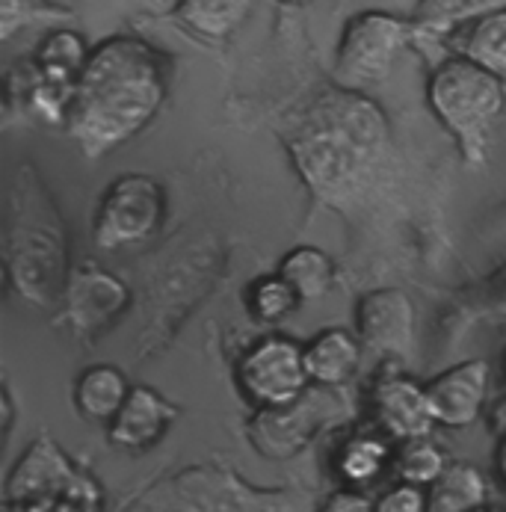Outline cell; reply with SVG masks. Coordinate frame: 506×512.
<instances>
[{"mask_svg":"<svg viewBox=\"0 0 506 512\" xmlns=\"http://www.w3.org/2000/svg\"><path fill=\"white\" fill-rule=\"evenodd\" d=\"M433 403L435 424L450 430L471 427L489 397V365L483 359H471L462 365L447 367L427 385Z\"/></svg>","mask_w":506,"mask_h":512,"instance_id":"30bf717a","label":"cell"},{"mask_svg":"<svg viewBox=\"0 0 506 512\" xmlns=\"http://www.w3.org/2000/svg\"><path fill=\"white\" fill-rule=\"evenodd\" d=\"M166 220V193L151 175H122L104 193L92 220V240L98 249L137 246L160 231Z\"/></svg>","mask_w":506,"mask_h":512,"instance_id":"52a82bcc","label":"cell"},{"mask_svg":"<svg viewBox=\"0 0 506 512\" xmlns=\"http://www.w3.org/2000/svg\"><path fill=\"white\" fill-rule=\"evenodd\" d=\"M427 101L465 157H483L492 128L506 110V83L480 63L456 54L430 74Z\"/></svg>","mask_w":506,"mask_h":512,"instance_id":"3957f363","label":"cell"},{"mask_svg":"<svg viewBox=\"0 0 506 512\" xmlns=\"http://www.w3.org/2000/svg\"><path fill=\"white\" fill-rule=\"evenodd\" d=\"M456 54L480 63L506 83V6L462 24Z\"/></svg>","mask_w":506,"mask_h":512,"instance_id":"e0dca14e","label":"cell"},{"mask_svg":"<svg viewBox=\"0 0 506 512\" xmlns=\"http://www.w3.org/2000/svg\"><path fill=\"white\" fill-rule=\"evenodd\" d=\"M356 335L373 353L406 356L415 341V305L400 288H376L356 305Z\"/></svg>","mask_w":506,"mask_h":512,"instance_id":"ba28073f","label":"cell"},{"mask_svg":"<svg viewBox=\"0 0 506 512\" xmlns=\"http://www.w3.org/2000/svg\"><path fill=\"white\" fill-rule=\"evenodd\" d=\"M86 60H89L86 42L77 33H72V30H57L36 51L39 83L48 86V89H60V92L74 95L77 77L83 72Z\"/></svg>","mask_w":506,"mask_h":512,"instance_id":"5bb4252c","label":"cell"},{"mask_svg":"<svg viewBox=\"0 0 506 512\" xmlns=\"http://www.w3.org/2000/svg\"><path fill=\"white\" fill-rule=\"evenodd\" d=\"M376 512H430L427 510V489L400 480L376 498Z\"/></svg>","mask_w":506,"mask_h":512,"instance_id":"603a6c76","label":"cell"},{"mask_svg":"<svg viewBox=\"0 0 506 512\" xmlns=\"http://www.w3.org/2000/svg\"><path fill=\"white\" fill-rule=\"evenodd\" d=\"M175 418V409L148 385L131 388L119 415L107 424L110 441L125 450H145L163 439Z\"/></svg>","mask_w":506,"mask_h":512,"instance_id":"8fae6325","label":"cell"},{"mask_svg":"<svg viewBox=\"0 0 506 512\" xmlns=\"http://www.w3.org/2000/svg\"><path fill=\"white\" fill-rule=\"evenodd\" d=\"M317 512H376V501H370L359 486H344L326 495Z\"/></svg>","mask_w":506,"mask_h":512,"instance_id":"cb8c5ba5","label":"cell"},{"mask_svg":"<svg viewBox=\"0 0 506 512\" xmlns=\"http://www.w3.org/2000/svg\"><path fill=\"white\" fill-rule=\"evenodd\" d=\"M412 42V24L391 12L367 9L347 21L338 51H335V80L347 89H373L385 83L397 60Z\"/></svg>","mask_w":506,"mask_h":512,"instance_id":"277c9868","label":"cell"},{"mask_svg":"<svg viewBox=\"0 0 506 512\" xmlns=\"http://www.w3.org/2000/svg\"><path fill=\"white\" fill-rule=\"evenodd\" d=\"M240 394L264 409H285L296 403L311 385L305 367V344L288 335H267L255 341L234 367Z\"/></svg>","mask_w":506,"mask_h":512,"instance_id":"8992f818","label":"cell"},{"mask_svg":"<svg viewBox=\"0 0 506 512\" xmlns=\"http://www.w3.org/2000/svg\"><path fill=\"white\" fill-rule=\"evenodd\" d=\"M299 293L293 291L288 285V279L282 273H270V276H261L249 285L246 293V305H249V314L258 320V323H282L288 320L290 314L299 308Z\"/></svg>","mask_w":506,"mask_h":512,"instance_id":"44dd1931","label":"cell"},{"mask_svg":"<svg viewBox=\"0 0 506 512\" xmlns=\"http://www.w3.org/2000/svg\"><path fill=\"white\" fill-rule=\"evenodd\" d=\"M305 187L332 208H353L379 184L391 157V128L376 101L335 86L314 98L288 140Z\"/></svg>","mask_w":506,"mask_h":512,"instance_id":"6da1fadb","label":"cell"},{"mask_svg":"<svg viewBox=\"0 0 506 512\" xmlns=\"http://www.w3.org/2000/svg\"><path fill=\"white\" fill-rule=\"evenodd\" d=\"M391 447L379 436H353L335 456V471L347 486L373 483L391 459Z\"/></svg>","mask_w":506,"mask_h":512,"instance_id":"d6986e66","label":"cell"},{"mask_svg":"<svg viewBox=\"0 0 506 512\" xmlns=\"http://www.w3.org/2000/svg\"><path fill=\"white\" fill-rule=\"evenodd\" d=\"M302 302H314L332 291L335 285V261L317 246H293L279 261V270Z\"/></svg>","mask_w":506,"mask_h":512,"instance_id":"ac0fdd59","label":"cell"},{"mask_svg":"<svg viewBox=\"0 0 506 512\" xmlns=\"http://www.w3.org/2000/svg\"><path fill=\"white\" fill-rule=\"evenodd\" d=\"M255 0H178L175 18L196 36L219 42L243 27Z\"/></svg>","mask_w":506,"mask_h":512,"instance_id":"2e32d148","label":"cell"},{"mask_svg":"<svg viewBox=\"0 0 506 512\" xmlns=\"http://www.w3.org/2000/svg\"><path fill=\"white\" fill-rule=\"evenodd\" d=\"M495 468H498V474H501V480L506 483V439L498 444V450H495Z\"/></svg>","mask_w":506,"mask_h":512,"instance_id":"d4e9b609","label":"cell"},{"mask_svg":"<svg viewBox=\"0 0 506 512\" xmlns=\"http://www.w3.org/2000/svg\"><path fill=\"white\" fill-rule=\"evenodd\" d=\"M373 418L391 439H427L435 427L427 385L403 373L382 376L373 388Z\"/></svg>","mask_w":506,"mask_h":512,"instance_id":"9c48e42d","label":"cell"},{"mask_svg":"<svg viewBox=\"0 0 506 512\" xmlns=\"http://www.w3.org/2000/svg\"><path fill=\"white\" fill-rule=\"evenodd\" d=\"M474 512H501V510H495V507H480V510H474Z\"/></svg>","mask_w":506,"mask_h":512,"instance_id":"4316f807","label":"cell"},{"mask_svg":"<svg viewBox=\"0 0 506 512\" xmlns=\"http://www.w3.org/2000/svg\"><path fill=\"white\" fill-rule=\"evenodd\" d=\"M504 6L506 0H421L418 18L430 27H462Z\"/></svg>","mask_w":506,"mask_h":512,"instance_id":"7402d4cb","label":"cell"},{"mask_svg":"<svg viewBox=\"0 0 506 512\" xmlns=\"http://www.w3.org/2000/svg\"><path fill=\"white\" fill-rule=\"evenodd\" d=\"M279 3H285V6H302V3H308V0H279Z\"/></svg>","mask_w":506,"mask_h":512,"instance_id":"484cf974","label":"cell"},{"mask_svg":"<svg viewBox=\"0 0 506 512\" xmlns=\"http://www.w3.org/2000/svg\"><path fill=\"white\" fill-rule=\"evenodd\" d=\"M391 465H394V474L397 480L403 483H415V486H424L430 489L435 480L444 474V468L450 465L444 450L427 439H409L400 441V447L394 450L391 456Z\"/></svg>","mask_w":506,"mask_h":512,"instance_id":"ffe728a7","label":"cell"},{"mask_svg":"<svg viewBox=\"0 0 506 512\" xmlns=\"http://www.w3.org/2000/svg\"><path fill=\"white\" fill-rule=\"evenodd\" d=\"M163 101L166 72L160 54L143 39L113 36L89 51L66 128L86 157H101L137 137Z\"/></svg>","mask_w":506,"mask_h":512,"instance_id":"7a4b0ae2","label":"cell"},{"mask_svg":"<svg viewBox=\"0 0 506 512\" xmlns=\"http://www.w3.org/2000/svg\"><path fill=\"white\" fill-rule=\"evenodd\" d=\"M489 483L480 468L468 462H450L444 474L427 489L430 512H474L486 507Z\"/></svg>","mask_w":506,"mask_h":512,"instance_id":"9a60e30c","label":"cell"},{"mask_svg":"<svg viewBox=\"0 0 506 512\" xmlns=\"http://www.w3.org/2000/svg\"><path fill=\"white\" fill-rule=\"evenodd\" d=\"M504 376H506V356H504Z\"/></svg>","mask_w":506,"mask_h":512,"instance_id":"83f0119b","label":"cell"},{"mask_svg":"<svg viewBox=\"0 0 506 512\" xmlns=\"http://www.w3.org/2000/svg\"><path fill=\"white\" fill-rule=\"evenodd\" d=\"M30 169H18V187L24 193V205L9 208V228H6V264H9V282L18 291L51 299L54 291L63 288V276L42 258L36 249L39 240H63V225L54 214L51 199L42 205V211H33V184L27 181Z\"/></svg>","mask_w":506,"mask_h":512,"instance_id":"5b68a950","label":"cell"},{"mask_svg":"<svg viewBox=\"0 0 506 512\" xmlns=\"http://www.w3.org/2000/svg\"><path fill=\"white\" fill-rule=\"evenodd\" d=\"M362 338L350 329L329 326L305 344V367L311 385L338 388L350 382L362 367Z\"/></svg>","mask_w":506,"mask_h":512,"instance_id":"7c38bea8","label":"cell"},{"mask_svg":"<svg viewBox=\"0 0 506 512\" xmlns=\"http://www.w3.org/2000/svg\"><path fill=\"white\" fill-rule=\"evenodd\" d=\"M131 394L128 376L113 365L86 367L74 382V406L86 421L110 424Z\"/></svg>","mask_w":506,"mask_h":512,"instance_id":"4fadbf2b","label":"cell"}]
</instances>
